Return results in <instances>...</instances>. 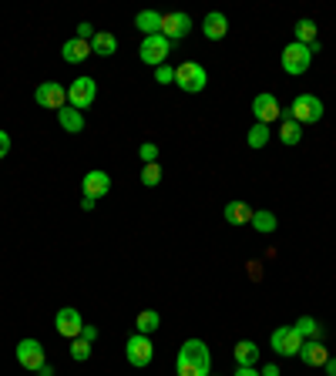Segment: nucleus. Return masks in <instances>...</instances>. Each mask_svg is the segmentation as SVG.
I'll list each match as a JSON object with an SVG mask.
<instances>
[{"label": "nucleus", "mask_w": 336, "mask_h": 376, "mask_svg": "<svg viewBox=\"0 0 336 376\" xmlns=\"http://www.w3.org/2000/svg\"><path fill=\"white\" fill-rule=\"evenodd\" d=\"M222 215H226L229 226H245V222H252V209H249L245 202H229Z\"/></svg>", "instance_id": "obj_20"}, {"label": "nucleus", "mask_w": 336, "mask_h": 376, "mask_svg": "<svg viewBox=\"0 0 336 376\" xmlns=\"http://www.w3.org/2000/svg\"><path fill=\"white\" fill-rule=\"evenodd\" d=\"M17 363H20L24 370L37 373V370H41V366L47 363L44 346H41L37 339H20V343H17Z\"/></svg>", "instance_id": "obj_8"}, {"label": "nucleus", "mask_w": 336, "mask_h": 376, "mask_svg": "<svg viewBox=\"0 0 336 376\" xmlns=\"http://www.w3.org/2000/svg\"><path fill=\"white\" fill-rule=\"evenodd\" d=\"M309 60H313V51L306 44H296V41H292V44L283 51V71H286V74H306V71H309Z\"/></svg>", "instance_id": "obj_6"}, {"label": "nucleus", "mask_w": 336, "mask_h": 376, "mask_svg": "<svg viewBox=\"0 0 336 376\" xmlns=\"http://www.w3.org/2000/svg\"><path fill=\"white\" fill-rule=\"evenodd\" d=\"M188 30H192V17L188 14H182V11H175V14H162V37H168L172 44H175V41H182Z\"/></svg>", "instance_id": "obj_12"}, {"label": "nucleus", "mask_w": 336, "mask_h": 376, "mask_svg": "<svg viewBox=\"0 0 336 376\" xmlns=\"http://www.w3.org/2000/svg\"><path fill=\"white\" fill-rule=\"evenodd\" d=\"M292 330L299 332L303 339H306V336H309V339H320V336H323L320 323H316V319H313V316H303V319H299V323H296V326H292Z\"/></svg>", "instance_id": "obj_27"}, {"label": "nucleus", "mask_w": 336, "mask_h": 376, "mask_svg": "<svg viewBox=\"0 0 336 376\" xmlns=\"http://www.w3.org/2000/svg\"><path fill=\"white\" fill-rule=\"evenodd\" d=\"M326 376H336V360H326Z\"/></svg>", "instance_id": "obj_38"}, {"label": "nucleus", "mask_w": 336, "mask_h": 376, "mask_svg": "<svg viewBox=\"0 0 336 376\" xmlns=\"http://www.w3.org/2000/svg\"><path fill=\"white\" fill-rule=\"evenodd\" d=\"M81 339H88V343H94V339H98V330L84 323V330H81Z\"/></svg>", "instance_id": "obj_34"}, {"label": "nucleus", "mask_w": 336, "mask_h": 376, "mask_svg": "<svg viewBox=\"0 0 336 376\" xmlns=\"http://www.w3.org/2000/svg\"><path fill=\"white\" fill-rule=\"evenodd\" d=\"M235 376H262L259 370H252V366H239V370H235Z\"/></svg>", "instance_id": "obj_36"}, {"label": "nucleus", "mask_w": 336, "mask_h": 376, "mask_svg": "<svg viewBox=\"0 0 336 376\" xmlns=\"http://www.w3.org/2000/svg\"><path fill=\"white\" fill-rule=\"evenodd\" d=\"M256 360H259V346L256 343H249V339L235 343V363L239 366H256Z\"/></svg>", "instance_id": "obj_22"}, {"label": "nucleus", "mask_w": 336, "mask_h": 376, "mask_svg": "<svg viewBox=\"0 0 336 376\" xmlns=\"http://www.w3.org/2000/svg\"><path fill=\"white\" fill-rule=\"evenodd\" d=\"M94 202H98V198H88V195H84V198H81V209L91 212V209H94Z\"/></svg>", "instance_id": "obj_37"}, {"label": "nucleus", "mask_w": 336, "mask_h": 376, "mask_svg": "<svg viewBox=\"0 0 336 376\" xmlns=\"http://www.w3.org/2000/svg\"><path fill=\"white\" fill-rule=\"evenodd\" d=\"M168 51H172V41H168V37H162V34H152V37H145V41H141V47H138V58H141V64H152V67H158V64H165Z\"/></svg>", "instance_id": "obj_4"}, {"label": "nucleus", "mask_w": 336, "mask_h": 376, "mask_svg": "<svg viewBox=\"0 0 336 376\" xmlns=\"http://www.w3.org/2000/svg\"><path fill=\"white\" fill-rule=\"evenodd\" d=\"M299 360H303L306 366H326V360H330V349L323 346L320 339H303Z\"/></svg>", "instance_id": "obj_14"}, {"label": "nucleus", "mask_w": 336, "mask_h": 376, "mask_svg": "<svg viewBox=\"0 0 336 376\" xmlns=\"http://www.w3.org/2000/svg\"><path fill=\"white\" fill-rule=\"evenodd\" d=\"M141 181H145L148 188L162 181V168H158V162H152V165H145V168H141Z\"/></svg>", "instance_id": "obj_30"}, {"label": "nucleus", "mask_w": 336, "mask_h": 376, "mask_svg": "<svg viewBox=\"0 0 336 376\" xmlns=\"http://www.w3.org/2000/svg\"><path fill=\"white\" fill-rule=\"evenodd\" d=\"M175 84H179L182 91H188V94H199V91H205V84H209V74H205L202 64L185 60V64L175 67Z\"/></svg>", "instance_id": "obj_2"}, {"label": "nucleus", "mask_w": 336, "mask_h": 376, "mask_svg": "<svg viewBox=\"0 0 336 376\" xmlns=\"http://www.w3.org/2000/svg\"><path fill=\"white\" fill-rule=\"evenodd\" d=\"M94 98H98V84H94V77H75V81H71V88H67V105L71 108L84 111V108L94 105Z\"/></svg>", "instance_id": "obj_5"}, {"label": "nucleus", "mask_w": 336, "mask_h": 376, "mask_svg": "<svg viewBox=\"0 0 336 376\" xmlns=\"http://www.w3.org/2000/svg\"><path fill=\"white\" fill-rule=\"evenodd\" d=\"M61 54H64V60H67V64H81V60L88 58V54H94V51H91V44H88V41L71 37V41H64Z\"/></svg>", "instance_id": "obj_17"}, {"label": "nucleus", "mask_w": 336, "mask_h": 376, "mask_svg": "<svg viewBox=\"0 0 336 376\" xmlns=\"http://www.w3.org/2000/svg\"><path fill=\"white\" fill-rule=\"evenodd\" d=\"M91 51L94 54H101V58H111L115 51H118V37L115 34H108V30H98L91 41Z\"/></svg>", "instance_id": "obj_21"}, {"label": "nucleus", "mask_w": 336, "mask_h": 376, "mask_svg": "<svg viewBox=\"0 0 336 376\" xmlns=\"http://www.w3.org/2000/svg\"><path fill=\"white\" fill-rule=\"evenodd\" d=\"M34 98H37V105H41V108L61 111V108L67 105V88H61L58 81H44L41 88L34 91Z\"/></svg>", "instance_id": "obj_10"}, {"label": "nucleus", "mask_w": 336, "mask_h": 376, "mask_svg": "<svg viewBox=\"0 0 336 376\" xmlns=\"http://www.w3.org/2000/svg\"><path fill=\"white\" fill-rule=\"evenodd\" d=\"M58 121H61L64 131H71V135L84 131V111H77V108H71V105H64L61 111H58Z\"/></svg>", "instance_id": "obj_18"}, {"label": "nucleus", "mask_w": 336, "mask_h": 376, "mask_svg": "<svg viewBox=\"0 0 336 376\" xmlns=\"http://www.w3.org/2000/svg\"><path fill=\"white\" fill-rule=\"evenodd\" d=\"M138 158H141V162H145V165H152L155 158H158V148H155L152 141H145V145H141V148H138Z\"/></svg>", "instance_id": "obj_32"}, {"label": "nucleus", "mask_w": 336, "mask_h": 376, "mask_svg": "<svg viewBox=\"0 0 336 376\" xmlns=\"http://www.w3.org/2000/svg\"><path fill=\"white\" fill-rule=\"evenodd\" d=\"M290 118L296 121V124H316V121L323 118V101L316 94H299V98L292 101Z\"/></svg>", "instance_id": "obj_3"}, {"label": "nucleus", "mask_w": 336, "mask_h": 376, "mask_svg": "<svg viewBox=\"0 0 336 376\" xmlns=\"http://www.w3.org/2000/svg\"><path fill=\"white\" fill-rule=\"evenodd\" d=\"M252 115H256L259 124H273V121L279 118V101H276V94H256Z\"/></svg>", "instance_id": "obj_13"}, {"label": "nucleus", "mask_w": 336, "mask_h": 376, "mask_svg": "<svg viewBox=\"0 0 336 376\" xmlns=\"http://www.w3.org/2000/svg\"><path fill=\"white\" fill-rule=\"evenodd\" d=\"M135 27L145 34V37H152V34H162V14L158 11H141L135 17Z\"/></svg>", "instance_id": "obj_19"}, {"label": "nucleus", "mask_w": 336, "mask_h": 376, "mask_svg": "<svg viewBox=\"0 0 336 376\" xmlns=\"http://www.w3.org/2000/svg\"><path fill=\"white\" fill-rule=\"evenodd\" d=\"M155 81H158V84H175V67L158 64V67H155Z\"/></svg>", "instance_id": "obj_31"}, {"label": "nucleus", "mask_w": 336, "mask_h": 376, "mask_svg": "<svg viewBox=\"0 0 336 376\" xmlns=\"http://www.w3.org/2000/svg\"><path fill=\"white\" fill-rule=\"evenodd\" d=\"M54 330L64 339H77L81 330H84V319H81V313H77L75 306H64L61 313H58V319H54Z\"/></svg>", "instance_id": "obj_11"}, {"label": "nucleus", "mask_w": 336, "mask_h": 376, "mask_svg": "<svg viewBox=\"0 0 336 376\" xmlns=\"http://www.w3.org/2000/svg\"><path fill=\"white\" fill-rule=\"evenodd\" d=\"M266 141H269V124H259V121H256V124H252V128H249V148H266Z\"/></svg>", "instance_id": "obj_26"}, {"label": "nucleus", "mask_w": 336, "mask_h": 376, "mask_svg": "<svg viewBox=\"0 0 336 376\" xmlns=\"http://www.w3.org/2000/svg\"><path fill=\"white\" fill-rule=\"evenodd\" d=\"M276 226H279V222H276V215L273 212H252V228H256V232H262V235H269V232H276Z\"/></svg>", "instance_id": "obj_25"}, {"label": "nucleus", "mask_w": 336, "mask_h": 376, "mask_svg": "<svg viewBox=\"0 0 336 376\" xmlns=\"http://www.w3.org/2000/svg\"><path fill=\"white\" fill-rule=\"evenodd\" d=\"M202 30H205V37H209V41H222V37L229 34V20H226V14L212 11V14L202 20Z\"/></svg>", "instance_id": "obj_16"}, {"label": "nucleus", "mask_w": 336, "mask_h": 376, "mask_svg": "<svg viewBox=\"0 0 336 376\" xmlns=\"http://www.w3.org/2000/svg\"><path fill=\"white\" fill-rule=\"evenodd\" d=\"M313 41H316V24H313V20H299V24H296V44H313Z\"/></svg>", "instance_id": "obj_28"}, {"label": "nucleus", "mask_w": 336, "mask_h": 376, "mask_svg": "<svg viewBox=\"0 0 336 376\" xmlns=\"http://www.w3.org/2000/svg\"><path fill=\"white\" fill-rule=\"evenodd\" d=\"M299 138H303V124H296L292 118L283 121V128H279V141H283V145H299Z\"/></svg>", "instance_id": "obj_24"}, {"label": "nucleus", "mask_w": 336, "mask_h": 376, "mask_svg": "<svg viewBox=\"0 0 336 376\" xmlns=\"http://www.w3.org/2000/svg\"><path fill=\"white\" fill-rule=\"evenodd\" d=\"M124 356H128V363L131 366H148L152 363V356H155V346H152V339L148 336H141V332H135L128 343H124Z\"/></svg>", "instance_id": "obj_7"}, {"label": "nucleus", "mask_w": 336, "mask_h": 376, "mask_svg": "<svg viewBox=\"0 0 336 376\" xmlns=\"http://www.w3.org/2000/svg\"><path fill=\"white\" fill-rule=\"evenodd\" d=\"M71 356H75L77 363H84V360H88V356H91V343H88V339H81V336H77L75 343H71Z\"/></svg>", "instance_id": "obj_29"}, {"label": "nucleus", "mask_w": 336, "mask_h": 376, "mask_svg": "<svg viewBox=\"0 0 336 376\" xmlns=\"http://www.w3.org/2000/svg\"><path fill=\"white\" fill-rule=\"evenodd\" d=\"M37 376H54V370H51V366H47V363H44V366L37 370Z\"/></svg>", "instance_id": "obj_39"}, {"label": "nucleus", "mask_w": 336, "mask_h": 376, "mask_svg": "<svg viewBox=\"0 0 336 376\" xmlns=\"http://www.w3.org/2000/svg\"><path fill=\"white\" fill-rule=\"evenodd\" d=\"M7 151H11V138L7 131H0V158H7Z\"/></svg>", "instance_id": "obj_35"}, {"label": "nucleus", "mask_w": 336, "mask_h": 376, "mask_svg": "<svg viewBox=\"0 0 336 376\" xmlns=\"http://www.w3.org/2000/svg\"><path fill=\"white\" fill-rule=\"evenodd\" d=\"M94 34H98V30H94L91 24H88V20H84V24H77V37H81V41H88V44H91Z\"/></svg>", "instance_id": "obj_33"}, {"label": "nucleus", "mask_w": 336, "mask_h": 376, "mask_svg": "<svg viewBox=\"0 0 336 376\" xmlns=\"http://www.w3.org/2000/svg\"><path fill=\"white\" fill-rule=\"evenodd\" d=\"M273 349L279 356H299L303 336L292 330V326H279V330H273Z\"/></svg>", "instance_id": "obj_9"}, {"label": "nucleus", "mask_w": 336, "mask_h": 376, "mask_svg": "<svg viewBox=\"0 0 336 376\" xmlns=\"http://www.w3.org/2000/svg\"><path fill=\"white\" fill-rule=\"evenodd\" d=\"M81 188H84L88 198H101L108 188H111V175H108V171H88L84 181H81Z\"/></svg>", "instance_id": "obj_15"}, {"label": "nucleus", "mask_w": 336, "mask_h": 376, "mask_svg": "<svg viewBox=\"0 0 336 376\" xmlns=\"http://www.w3.org/2000/svg\"><path fill=\"white\" fill-rule=\"evenodd\" d=\"M262 376H279V370H276V366H266V370H262Z\"/></svg>", "instance_id": "obj_40"}, {"label": "nucleus", "mask_w": 336, "mask_h": 376, "mask_svg": "<svg viewBox=\"0 0 336 376\" xmlns=\"http://www.w3.org/2000/svg\"><path fill=\"white\" fill-rule=\"evenodd\" d=\"M135 326H138V332H141V336H152V332L162 326V316H158L155 309H145V313H138Z\"/></svg>", "instance_id": "obj_23"}, {"label": "nucleus", "mask_w": 336, "mask_h": 376, "mask_svg": "<svg viewBox=\"0 0 336 376\" xmlns=\"http://www.w3.org/2000/svg\"><path fill=\"white\" fill-rule=\"evenodd\" d=\"M212 370V356H209V346L202 339H188L179 349V360H175V373L179 376H209Z\"/></svg>", "instance_id": "obj_1"}]
</instances>
